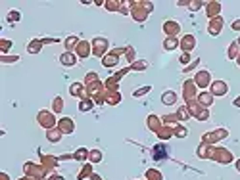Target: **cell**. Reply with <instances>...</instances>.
<instances>
[{
    "instance_id": "obj_3",
    "label": "cell",
    "mask_w": 240,
    "mask_h": 180,
    "mask_svg": "<svg viewBox=\"0 0 240 180\" xmlns=\"http://www.w3.org/2000/svg\"><path fill=\"white\" fill-rule=\"evenodd\" d=\"M175 46H177V40H171V38L167 40V44H165V48H169V50H171V48H175Z\"/></svg>"
},
{
    "instance_id": "obj_4",
    "label": "cell",
    "mask_w": 240,
    "mask_h": 180,
    "mask_svg": "<svg viewBox=\"0 0 240 180\" xmlns=\"http://www.w3.org/2000/svg\"><path fill=\"white\" fill-rule=\"evenodd\" d=\"M232 29H236V31H240V21H234V23H232Z\"/></svg>"
},
{
    "instance_id": "obj_1",
    "label": "cell",
    "mask_w": 240,
    "mask_h": 180,
    "mask_svg": "<svg viewBox=\"0 0 240 180\" xmlns=\"http://www.w3.org/2000/svg\"><path fill=\"white\" fill-rule=\"evenodd\" d=\"M163 157H167V152L163 146H156L154 148V159H163Z\"/></svg>"
},
{
    "instance_id": "obj_2",
    "label": "cell",
    "mask_w": 240,
    "mask_h": 180,
    "mask_svg": "<svg viewBox=\"0 0 240 180\" xmlns=\"http://www.w3.org/2000/svg\"><path fill=\"white\" fill-rule=\"evenodd\" d=\"M163 102H165V104H173V102H175V94H163Z\"/></svg>"
}]
</instances>
